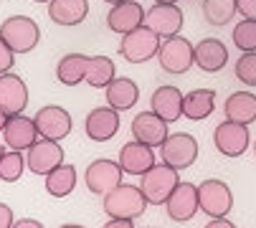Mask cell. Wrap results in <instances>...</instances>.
Returning a JSON list of instances; mask_svg holds the SVG:
<instances>
[{"label":"cell","mask_w":256,"mask_h":228,"mask_svg":"<svg viewBox=\"0 0 256 228\" xmlns=\"http://www.w3.org/2000/svg\"><path fill=\"white\" fill-rule=\"evenodd\" d=\"M84 132L92 142H109L120 132V112L114 106H96L86 114Z\"/></svg>","instance_id":"4fadbf2b"},{"label":"cell","mask_w":256,"mask_h":228,"mask_svg":"<svg viewBox=\"0 0 256 228\" xmlns=\"http://www.w3.org/2000/svg\"><path fill=\"white\" fill-rule=\"evenodd\" d=\"M158 61H160V68L165 74L182 76V74H188L196 66V46L180 33L170 36V38H165V41L160 44Z\"/></svg>","instance_id":"6da1fadb"},{"label":"cell","mask_w":256,"mask_h":228,"mask_svg":"<svg viewBox=\"0 0 256 228\" xmlns=\"http://www.w3.org/2000/svg\"><path fill=\"white\" fill-rule=\"evenodd\" d=\"M208 228H234V223H231L226 216H221V218H213V220H208Z\"/></svg>","instance_id":"8d00e7d4"},{"label":"cell","mask_w":256,"mask_h":228,"mask_svg":"<svg viewBox=\"0 0 256 228\" xmlns=\"http://www.w3.org/2000/svg\"><path fill=\"white\" fill-rule=\"evenodd\" d=\"M155 3H178V0H155Z\"/></svg>","instance_id":"60d3db41"},{"label":"cell","mask_w":256,"mask_h":228,"mask_svg":"<svg viewBox=\"0 0 256 228\" xmlns=\"http://www.w3.org/2000/svg\"><path fill=\"white\" fill-rule=\"evenodd\" d=\"M86 61H89V56H84V54H66L56 66V79L64 86L82 84L86 79Z\"/></svg>","instance_id":"484cf974"},{"label":"cell","mask_w":256,"mask_h":228,"mask_svg":"<svg viewBox=\"0 0 256 228\" xmlns=\"http://www.w3.org/2000/svg\"><path fill=\"white\" fill-rule=\"evenodd\" d=\"M36 127H38L41 137H48V140H64L68 137L71 127H74V122H71V114L58 106V104H48V106H41L38 112H36Z\"/></svg>","instance_id":"7c38bea8"},{"label":"cell","mask_w":256,"mask_h":228,"mask_svg":"<svg viewBox=\"0 0 256 228\" xmlns=\"http://www.w3.org/2000/svg\"><path fill=\"white\" fill-rule=\"evenodd\" d=\"M144 26L152 28L162 38L178 36L182 30V10L175 3H155L144 13Z\"/></svg>","instance_id":"5bb4252c"},{"label":"cell","mask_w":256,"mask_h":228,"mask_svg":"<svg viewBox=\"0 0 256 228\" xmlns=\"http://www.w3.org/2000/svg\"><path fill=\"white\" fill-rule=\"evenodd\" d=\"M216 109V92L213 89H196L186 94L182 99V117H188L190 122H200L210 117Z\"/></svg>","instance_id":"d4e9b609"},{"label":"cell","mask_w":256,"mask_h":228,"mask_svg":"<svg viewBox=\"0 0 256 228\" xmlns=\"http://www.w3.org/2000/svg\"><path fill=\"white\" fill-rule=\"evenodd\" d=\"M13 226H16V228H41L38 220H16Z\"/></svg>","instance_id":"74e56055"},{"label":"cell","mask_w":256,"mask_h":228,"mask_svg":"<svg viewBox=\"0 0 256 228\" xmlns=\"http://www.w3.org/2000/svg\"><path fill=\"white\" fill-rule=\"evenodd\" d=\"M106 228H134V220L132 218H112V220H106Z\"/></svg>","instance_id":"d590c367"},{"label":"cell","mask_w":256,"mask_h":228,"mask_svg":"<svg viewBox=\"0 0 256 228\" xmlns=\"http://www.w3.org/2000/svg\"><path fill=\"white\" fill-rule=\"evenodd\" d=\"M26 158L20 150H10L0 158V180L3 182H16L23 178V170H26Z\"/></svg>","instance_id":"f546056e"},{"label":"cell","mask_w":256,"mask_h":228,"mask_svg":"<svg viewBox=\"0 0 256 228\" xmlns=\"http://www.w3.org/2000/svg\"><path fill=\"white\" fill-rule=\"evenodd\" d=\"M168 124L160 114H155L152 109L150 112H140L137 117L132 120V137L150 144V147H162V142L168 140Z\"/></svg>","instance_id":"9a60e30c"},{"label":"cell","mask_w":256,"mask_h":228,"mask_svg":"<svg viewBox=\"0 0 256 228\" xmlns=\"http://www.w3.org/2000/svg\"><path fill=\"white\" fill-rule=\"evenodd\" d=\"M226 120L241 122V124H254L256 122V94L251 92H234L226 99Z\"/></svg>","instance_id":"cb8c5ba5"},{"label":"cell","mask_w":256,"mask_h":228,"mask_svg":"<svg viewBox=\"0 0 256 228\" xmlns=\"http://www.w3.org/2000/svg\"><path fill=\"white\" fill-rule=\"evenodd\" d=\"M178 182H180L178 170L170 168L168 162H155L148 172L140 175V188L150 206H165V200L170 198Z\"/></svg>","instance_id":"277c9868"},{"label":"cell","mask_w":256,"mask_h":228,"mask_svg":"<svg viewBox=\"0 0 256 228\" xmlns=\"http://www.w3.org/2000/svg\"><path fill=\"white\" fill-rule=\"evenodd\" d=\"M254 158H256V142H254Z\"/></svg>","instance_id":"ee69618b"},{"label":"cell","mask_w":256,"mask_h":228,"mask_svg":"<svg viewBox=\"0 0 256 228\" xmlns=\"http://www.w3.org/2000/svg\"><path fill=\"white\" fill-rule=\"evenodd\" d=\"M248 124L241 122H221L213 130V144L216 150L221 152L224 158H241L244 152L248 150Z\"/></svg>","instance_id":"ba28073f"},{"label":"cell","mask_w":256,"mask_h":228,"mask_svg":"<svg viewBox=\"0 0 256 228\" xmlns=\"http://www.w3.org/2000/svg\"><path fill=\"white\" fill-rule=\"evenodd\" d=\"M160 44H162V36H158L152 28H148L142 23L140 28H134V30L122 36L120 56L127 64H148L150 58H158Z\"/></svg>","instance_id":"3957f363"},{"label":"cell","mask_w":256,"mask_h":228,"mask_svg":"<svg viewBox=\"0 0 256 228\" xmlns=\"http://www.w3.org/2000/svg\"><path fill=\"white\" fill-rule=\"evenodd\" d=\"M144 23V8L137 3V0H124V3L112 6V10L106 13V28L112 33H130L134 28H140Z\"/></svg>","instance_id":"e0dca14e"},{"label":"cell","mask_w":256,"mask_h":228,"mask_svg":"<svg viewBox=\"0 0 256 228\" xmlns=\"http://www.w3.org/2000/svg\"><path fill=\"white\" fill-rule=\"evenodd\" d=\"M155 147L150 144H144L140 140L134 142H127L122 150H120V165L127 175H142V172H148L152 165H155Z\"/></svg>","instance_id":"d6986e66"},{"label":"cell","mask_w":256,"mask_h":228,"mask_svg":"<svg viewBox=\"0 0 256 228\" xmlns=\"http://www.w3.org/2000/svg\"><path fill=\"white\" fill-rule=\"evenodd\" d=\"M8 117H10V114H6L3 109H0V134H3V130H6V122H8Z\"/></svg>","instance_id":"f35d334b"},{"label":"cell","mask_w":256,"mask_h":228,"mask_svg":"<svg viewBox=\"0 0 256 228\" xmlns=\"http://www.w3.org/2000/svg\"><path fill=\"white\" fill-rule=\"evenodd\" d=\"M89 16V0H51L48 3V18L56 26H79Z\"/></svg>","instance_id":"7402d4cb"},{"label":"cell","mask_w":256,"mask_h":228,"mask_svg":"<svg viewBox=\"0 0 256 228\" xmlns=\"http://www.w3.org/2000/svg\"><path fill=\"white\" fill-rule=\"evenodd\" d=\"M122 175H124V170H122L120 162L102 158V160H94V162L86 168L84 182H86V188H89V193H94V196H106L109 190H114V188L122 182Z\"/></svg>","instance_id":"8fae6325"},{"label":"cell","mask_w":256,"mask_h":228,"mask_svg":"<svg viewBox=\"0 0 256 228\" xmlns=\"http://www.w3.org/2000/svg\"><path fill=\"white\" fill-rule=\"evenodd\" d=\"M117 76L114 61L109 56H89L86 61V84L94 89H106V84Z\"/></svg>","instance_id":"83f0119b"},{"label":"cell","mask_w":256,"mask_h":228,"mask_svg":"<svg viewBox=\"0 0 256 228\" xmlns=\"http://www.w3.org/2000/svg\"><path fill=\"white\" fill-rule=\"evenodd\" d=\"M234 46L246 54V51H256V18H244L236 28H234Z\"/></svg>","instance_id":"4dcf8cb0"},{"label":"cell","mask_w":256,"mask_h":228,"mask_svg":"<svg viewBox=\"0 0 256 228\" xmlns=\"http://www.w3.org/2000/svg\"><path fill=\"white\" fill-rule=\"evenodd\" d=\"M0 38L16 54H30L41 41V28L28 16H10L0 26Z\"/></svg>","instance_id":"5b68a950"},{"label":"cell","mask_w":256,"mask_h":228,"mask_svg":"<svg viewBox=\"0 0 256 228\" xmlns=\"http://www.w3.org/2000/svg\"><path fill=\"white\" fill-rule=\"evenodd\" d=\"M228 64V48L218 38H203L196 44V66L206 74H218Z\"/></svg>","instance_id":"44dd1931"},{"label":"cell","mask_w":256,"mask_h":228,"mask_svg":"<svg viewBox=\"0 0 256 228\" xmlns=\"http://www.w3.org/2000/svg\"><path fill=\"white\" fill-rule=\"evenodd\" d=\"M140 99V86L127 79V76H114L112 82L106 84V104L114 106L117 112H127L137 104Z\"/></svg>","instance_id":"603a6c76"},{"label":"cell","mask_w":256,"mask_h":228,"mask_svg":"<svg viewBox=\"0 0 256 228\" xmlns=\"http://www.w3.org/2000/svg\"><path fill=\"white\" fill-rule=\"evenodd\" d=\"M234 74L241 84L256 86V51H246L244 56H238L234 64Z\"/></svg>","instance_id":"1f68e13d"},{"label":"cell","mask_w":256,"mask_h":228,"mask_svg":"<svg viewBox=\"0 0 256 228\" xmlns=\"http://www.w3.org/2000/svg\"><path fill=\"white\" fill-rule=\"evenodd\" d=\"M238 16L244 18H256V0H236Z\"/></svg>","instance_id":"836d02e7"},{"label":"cell","mask_w":256,"mask_h":228,"mask_svg":"<svg viewBox=\"0 0 256 228\" xmlns=\"http://www.w3.org/2000/svg\"><path fill=\"white\" fill-rule=\"evenodd\" d=\"M165 208H168V218L175 220V223H188L190 218H196V213L200 210L198 185L178 182L175 190L170 193V198L165 200Z\"/></svg>","instance_id":"30bf717a"},{"label":"cell","mask_w":256,"mask_h":228,"mask_svg":"<svg viewBox=\"0 0 256 228\" xmlns=\"http://www.w3.org/2000/svg\"><path fill=\"white\" fill-rule=\"evenodd\" d=\"M182 99H186V94H182L178 86L165 84V86H160V89L152 92L150 109L155 114H160L165 122H178L182 117Z\"/></svg>","instance_id":"ffe728a7"},{"label":"cell","mask_w":256,"mask_h":228,"mask_svg":"<svg viewBox=\"0 0 256 228\" xmlns=\"http://www.w3.org/2000/svg\"><path fill=\"white\" fill-rule=\"evenodd\" d=\"M198 200H200V210L208 218H221L228 216L234 208V193L224 180H203L198 185Z\"/></svg>","instance_id":"8992f818"},{"label":"cell","mask_w":256,"mask_h":228,"mask_svg":"<svg viewBox=\"0 0 256 228\" xmlns=\"http://www.w3.org/2000/svg\"><path fill=\"white\" fill-rule=\"evenodd\" d=\"M74 188H76V168L68 162H61L46 175V193L51 198H66Z\"/></svg>","instance_id":"4316f807"},{"label":"cell","mask_w":256,"mask_h":228,"mask_svg":"<svg viewBox=\"0 0 256 228\" xmlns=\"http://www.w3.org/2000/svg\"><path fill=\"white\" fill-rule=\"evenodd\" d=\"M3 137H6V144L10 150L26 152L30 144L38 142L41 132H38V127H36V120L23 117V112H20V114H10V117H8L6 130H3Z\"/></svg>","instance_id":"2e32d148"},{"label":"cell","mask_w":256,"mask_h":228,"mask_svg":"<svg viewBox=\"0 0 256 228\" xmlns=\"http://www.w3.org/2000/svg\"><path fill=\"white\" fill-rule=\"evenodd\" d=\"M64 162V147L58 144V140H48V137H38V142L28 147L26 155V165L33 175H48L54 168H58Z\"/></svg>","instance_id":"9c48e42d"},{"label":"cell","mask_w":256,"mask_h":228,"mask_svg":"<svg viewBox=\"0 0 256 228\" xmlns=\"http://www.w3.org/2000/svg\"><path fill=\"white\" fill-rule=\"evenodd\" d=\"M16 220H13V210L6 206V203H0V228H10Z\"/></svg>","instance_id":"e575fe53"},{"label":"cell","mask_w":256,"mask_h":228,"mask_svg":"<svg viewBox=\"0 0 256 228\" xmlns=\"http://www.w3.org/2000/svg\"><path fill=\"white\" fill-rule=\"evenodd\" d=\"M16 51L3 41V38H0V74H8L10 68H13V64H16Z\"/></svg>","instance_id":"d6a6232c"},{"label":"cell","mask_w":256,"mask_h":228,"mask_svg":"<svg viewBox=\"0 0 256 228\" xmlns=\"http://www.w3.org/2000/svg\"><path fill=\"white\" fill-rule=\"evenodd\" d=\"M236 13H238L236 0H203V18L213 28L228 26Z\"/></svg>","instance_id":"f1b7e54d"},{"label":"cell","mask_w":256,"mask_h":228,"mask_svg":"<svg viewBox=\"0 0 256 228\" xmlns=\"http://www.w3.org/2000/svg\"><path fill=\"white\" fill-rule=\"evenodd\" d=\"M162 162H168L175 170H186L198 160V140L188 132H175L168 134L162 142Z\"/></svg>","instance_id":"52a82bcc"},{"label":"cell","mask_w":256,"mask_h":228,"mask_svg":"<svg viewBox=\"0 0 256 228\" xmlns=\"http://www.w3.org/2000/svg\"><path fill=\"white\" fill-rule=\"evenodd\" d=\"M148 198H144L142 188L137 185H124L120 182L114 190H109L104 196V213L109 218H140L148 208Z\"/></svg>","instance_id":"7a4b0ae2"},{"label":"cell","mask_w":256,"mask_h":228,"mask_svg":"<svg viewBox=\"0 0 256 228\" xmlns=\"http://www.w3.org/2000/svg\"><path fill=\"white\" fill-rule=\"evenodd\" d=\"M104 3H109V6H117V3H124V0H104Z\"/></svg>","instance_id":"ab89813d"},{"label":"cell","mask_w":256,"mask_h":228,"mask_svg":"<svg viewBox=\"0 0 256 228\" xmlns=\"http://www.w3.org/2000/svg\"><path fill=\"white\" fill-rule=\"evenodd\" d=\"M28 106V86L16 74H0V109L6 114H20Z\"/></svg>","instance_id":"ac0fdd59"},{"label":"cell","mask_w":256,"mask_h":228,"mask_svg":"<svg viewBox=\"0 0 256 228\" xmlns=\"http://www.w3.org/2000/svg\"><path fill=\"white\" fill-rule=\"evenodd\" d=\"M33 3H51V0H33Z\"/></svg>","instance_id":"7bdbcfd3"},{"label":"cell","mask_w":256,"mask_h":228,"mask_svg":"<svg viewBox=\"0 0 256 228\" xmlns=\"http://www.w3.org/2000/svg\"><path fill=\"white\" fill-rule=\"evenodd\" d=\"M3 155H6V147H3V144H0V158H3Z\"/></svg>","instance_id":"b9f144b4"}]
</instances>
